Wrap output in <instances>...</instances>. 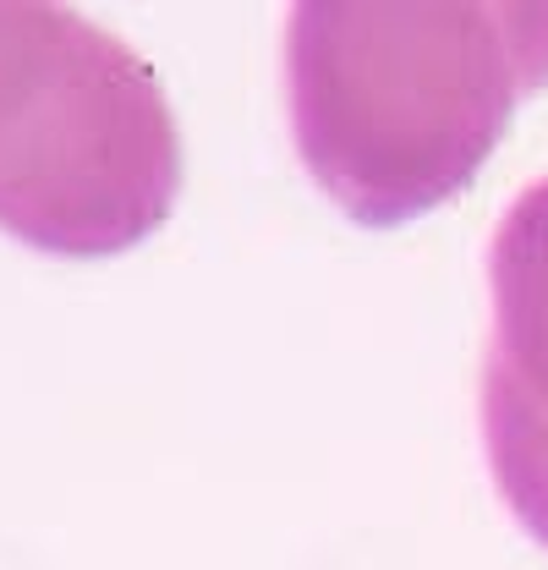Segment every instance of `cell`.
I'll return each instance as SVG.
<instances>
[{"instance_id": "obj_1", "label": "cell", "mask_w": 548, "mask_h": 570, "mask_svg": "<svg viewBox=\"0 0 548 570\" xmlns=\"http://www.w3.org/2000/svg\"><path fill=\"white\" fill-rule=\"evenodd\" d=\"M285 71L313 181L362 225H407L478 176L548 82V6L307 0L285 22Z\"/></svg>"}, {"instance_id": "obj_2", "label": "cell", "mask_w": 548, "mask_h": 570, "mask_svg": "<svg viewBox=\"0 0 548 570\" xmlns=\"http://www.w3.org/2000/svg\"><path fill=\"white\" fill-rule=\"evenodd\" d=\"M182 132L127 39L50 0H0V230L110 258L165 225Z\"/></svg>"}, {"instance_id": "obj_3", "label": "cell", "mask_w": 548, "mask_h": 570, "mask_svg": "<svg viewBox=\"0 0 548 570\" xmlns=\"http://www.w3.org/2000/svg\"><path fill=\"white\" fill-rule=\"evenodd\" d=\"M493 335L482 352V444L516 521L548 549V176L532 181L488 247Z\"/></svg>"}]
</instances>
